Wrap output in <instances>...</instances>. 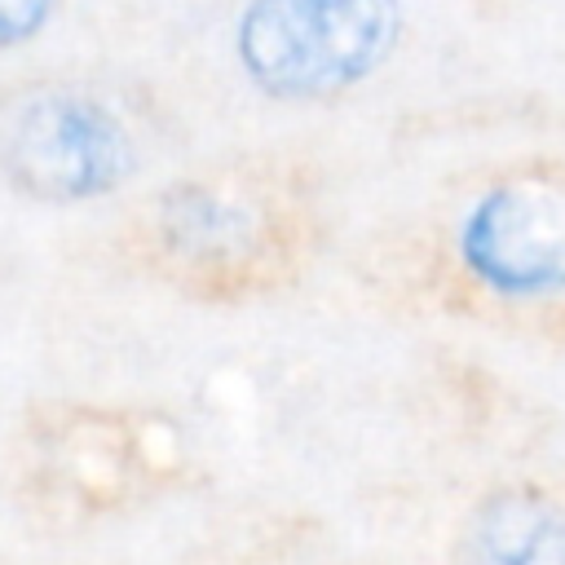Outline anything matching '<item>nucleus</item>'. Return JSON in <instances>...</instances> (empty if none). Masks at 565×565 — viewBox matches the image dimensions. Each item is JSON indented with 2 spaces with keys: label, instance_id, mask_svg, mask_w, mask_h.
Here are the masks:
<instances>
[{
  "label": "nucleus",
  "instance_id": "obj_3",
  "mask_svg": "<svg viewBox=\"0 0 565 565\" xmlns=\"http://www.w3.org/2000/svg\"><path fill=\"white\" fill-rule=\"evenodd\" d=\"M463 274L499 300L565 296V190L547 181H499L455 225Z\"/></svg>",
  "mask_w": 565,
  "mask_h": 565
},
{
  "label": "nucleus",
  "instance_id": "obj_4",
  "mask_svg": "<svg viewBox=\"0 0 565 565\" xmlns=\"http://www.w3.org/2000/svg\"><path fill=\"white\" fill-rule=\"evenodd\" d=\"M463 556L468 565H565V508L530 486L494 490L463 530Z\"/></svg>",
  "mask_w": 565,
  "mask_h": 565
},
{
  "label": "nucleus",
  "instance_id": "obj_5",
  "mask_svg": "<svg viewBox=\"0 0 565 565\" xmlns=\"http://www.w3.org/2000/svg\"><path fill=\"white\" fill-rule=\"evenodd\" d=\"M53 13H57V0H0V53L40 40Z\"/></svg>",
  "mask_w": 565,
  "mask_h": 565
},
{
  "label": "nucleus",
  "instance_id": "obj_2",
  "mask_svg": "<svg viewBox=\"0 0 565 565\" xmlns=\"http://www.w3.org/2000/svg\"><path fill=\"white\" fill-rule=\"evenodd\" d=\"M4 168L31 199L88 203L115 194L132 177L137 146L124 119L97 97L49 93L13 119Z\"/></svg>",
  "mask_w": 565,
  "mask_h": 565
},
{
  "label": "nucleus",
  "instance_id": "obj_1",
  "mask_svg": "<svg viewBox=\"0 0 565 565\" xmlns=\"http://www.w3.org/2000/svg\"><path fill=\"white\" fill-rule=\"evenodd\" d=\"M406 31L402 0H247L234 62L274 102H327L375 79Z\"/></svg>",
  "mask_w": 565,
  "mask_h": 565
}]
</instances>
